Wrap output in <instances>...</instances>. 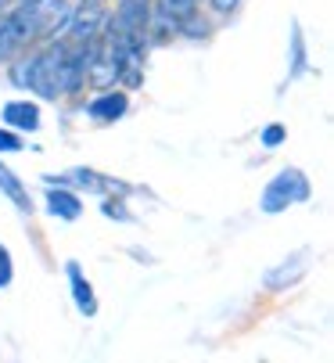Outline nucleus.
<instances>
[{
    "mask_svg": "<svg viewBox=\"0 0 334 363\" xmlns=\"http://www.w3.org/2000/svg\"><path fill=\"white\" fill-rule=\"evenodd\" d=\"M208 4H212L216 11H223V15H227V11H234V8L241 4V0H208Z\"/></svg>",
    "mask_w": 334,
    "mask_h": 363,
    "instance_id": "obj_17",
    "label": "nucleus"
},
{
    "mask_svg": "<svg viewBox=\"0 0 334 363\" xmlns=\"http://www.w3.org/2000/svg\"><path fill=\"white\" fill-rule=\"evenodd\" d=\"M72 4L69 0H43L40 11H36V26H33V36H43V40H58L69 22H72Z\"/></svg>",
    "mask_w": 334,
    "mask_h": 363,
    "instance_id": "obj_2",
    "label": "nucleus"
},
{
    "mask_svg": "<svg viewBox=\"0 0 334 363\" xmlns=\"http://www.w3.org/2000/svg\"><path fill=\"white\" fill-rule=\"evenodd\" d=\"M43 184H62V187H83L90 194H101L111 187V180H104L97 169H69V173H43Z\"/></svg>",
    "mask_w": 334,
    "mask_h": 363,
    "instance_id": "obj_5",
    "label": "nucleus"
},
{
    "mask_svg": "<svg viewBox=\"0 0 334 363\" xmlns=\"http://www.w3.org/2000/svg\"><path fill=\"white\" fill-rule=\"evenodd\" d=\"M104 22H108L104 4H83L79 11H72V22H69L65 33H69L72 43H94V40H101Z\"/></svg>",
    "mask_w": 334,
    "mask_h": 363,
    "instance_id": "obj_3",
    "label": "nucleus"
},
{
    "mask_svg": "<svg viewBox=\"0 0 334 363\" xmlns=\"http://www.w3.org/2000/svg\"><path fill=\"white\" fill-rule=\"evenodd\" d=\"M4 4H8V0H0V11H4Z\"/></svg>",
    "mask_w": 334,
    "mask_h": 363,
    "instance_id": "obj_19",
    "label": "nucleus"
},
{
    "mask_svg": "<svg viewBox=\"0 0 334 363\" xmlns=\"http://www.w3.org/2000/svg\"><path fill=\"white\" fill-rule=\"evenodd\" d=\"M50 191H47V213L50 216H58V220H79V213H83V205H79V194L76 191H69V187H54V184H47Z\"/></svg>",
    "mask_w": 334,
    "mask_h": 363,
    "instance_id": "obj_7",
    "label": "nucleus"
},
{
    "mask_svg": "<svg viewBox=\"0 0 334 363\" xmlns=\"http://www.w3.org/2000/svg\"><path fill=\"white\" fill-rule=\"evenodd\" d=\"M306 65H309V58H306V36H302V26L295 22L291 26V72H288V79H299L306 72Z\"/></svg>",
    "mask_w": 334,
    "mask_h": 363,
    "instance_id": "obj_12",
    "label": "nucleus"
},
{
    "mask_svg": "<svg viewBox=\"0 0 334 363\" xmlns=\"http://www.w3.org/2000/svg\"><path fill=\"white\" fill-rule=\"evenodd\" d=\"M306 198H309V180H306V173H302V169H281V173L266 184V191H262V198H259V209L269 213V216H277V213H284L288 205H299V201H306Z\"/></svg>",
    "mask_w": 334,
    "mask_h": 363,
    "instance_id": "obj_1",
    "label": "nucleus"
},
{
    "mask_svg": "<svg viewBox=\"0 0 334 363\" xmlns=\"http://www.w3.org/2000/svg\"><path fill=\"white\" fill-rule=\"evenodd\" d=\"M65 270H69V284H72L76 309H79L83 317H94V313H97V298H94V288H90V281L83 277V270H79L76 263H69Z\"/></svg>",
    "mask_w": 334,
    "mask_h": 363,
    "instance_id": "obj_10",
    "label": "nucleus"
},
{
    "mask_svg": "<svg viewBox=\"0 0 334 363\" xmlns=\"http://www.w3.org/2000/svg\"><path fill=\"white\" fill-rule=\"evenodd\" d=\"M22 43H29V36H26V26L18 22V15L15 11L0 15V62L11 58Z\"/></svg>",
    "mask_w": 334,
    "mask_h": 363,
    "instance_id": "obj_8",
    "label": "nucleus"
},
{
    "mask_svg": "<svg viewBox=\"0 0 334 363\" xmlns=\"http://www.w3.org/2000/svg\"><path fill=\"white\" fill-rule=\"evenodd\" d=\"M155 4H158V22L169 26L173 33H177L191 15H198V0H155Z\"/></svg>",
    "mask_w": 334,
    "mask_h": 363,
    "instance_id": "obj_9",
    "label": "nucleus"
},
{
    "mask_svg": "<svg viewBox=\"0 0 334 363\" xmlns=\"http://www.w3.org/2000/svg\"><path fill=\"white\" fill-rule=\"evenodd\" d=\"M0 119H4V126L11 130H40V105H33V101H8L4 108H0Z\"/></svg>",
    "mask_w": 334,
    "mask_h": 363,
    "instance_id": "obj_6",
    "label": "nucleus"
},
{
    "mask_svg": "<svg viewBox=\"0 0 334 363\" xmlns=\"http://www.w3.org/2000/svg\"><path fill=\"white\" fill-rule=\"evenodd\" d=\"M15 281V263H11V248L0 245V288H11Z\"/></svg>",
    "mask_w": 334,
    "mask_h": 363,
    "instance_id": "obj_13",
    "label": "nucleus"
},
{
    "mask_svg": "<svg viewBox=\"0 0 334 363\" xmlns=\"http://www.w3.org/2000/svg\"><path fill=\"white\" fill-rule=\"evenodd\" d=\"M284 137H288V130H284L281 123H273V126H266V130H262V147H281V144H284Z\"/></svg>",
    "mask_w": 334,
    "mask_h": 363,
    "instance_id": "obj_16",
    "label": "nucleus"
},
{
    "mask_svg": "<svg viewBox=\"0 0 334 363\" xmlns=\"http://www.w3.org/2000/svg\"><path fill=\"white\" fill-rule=\"evenodd\" d=\"M101 213H104L108 220H119V223H130V220H133V216L123 209V201H116V198H108V201L101 205Z\"/></svg>",
    "mask_w": 334,
    "mask_h": 363,
    "instance_id": "obj_15",
    "label": "nucleus"
},
{
    "mask_svg": "<svg viewBox=\"0 0 334 363\" xmlns=\"http://www.w3.org/2000/svg\"><path fill=\"white\" fill-rule=\"evenodd\" d=\"M0 191H4V194L18 205V213H33V198H29V191L22 187V180H18L4 162H0Z\"/></svg>",
    "mask_w": 334,
    "mask_h": 363,
    "instance_id": "obj_11",
    "label": "nucleus"
},
{
    "mask_svg": "<svg viewBox=\"0 0 334 363\" xmlns=\"http://www.w3.org/2000/svg\"><path fill=\"white\" fill-rule=\"evenodd\" d=\"M126 108H130V97L123 90H101L87 105V116L97 119V123H116V119L126 116Z\"/></svg>",
    "mask_w": 334,
    "mask_h": 363,
    "instance_id": "obj_4",
    "label": "nucleus"
},
{
    "mask_svg": "<svg viewBox=\"0 0 334 363\" xmlns=\"http://www.w3.org/2000/svg\"><path fill=\"white\" fill-rule=\"evenodd\" d=\"M83 4H108V0H83Z\"/></svg>",
    "mask_w": 334,
    "mask_h": 363,
    "instance_id": "obj_18",
    "label": "nucleus"
},
{
    "mask_svg": "<svg viewBox=\"0 0 334 363\" xmlns=\"http://www.w3.org/2000/svg\"><path fill=\"white\" fill-rule=\"evenodd\" d=\"M11 151H22V137L11 126H0V155H11Z\"/></svg>",
    "mask_w": 334,
    "mask_h": 363,
    "instance_id": "obj_14",
    "label": "nucleus"
}]
</instances>
